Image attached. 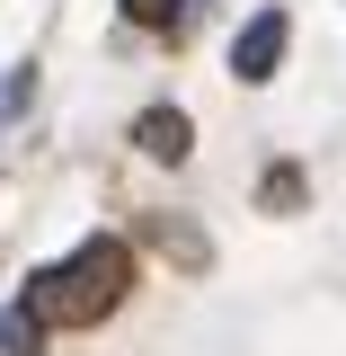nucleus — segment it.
Segmentation results:
<instances>
[{
	"label": "nucleus",
	"instance_id": "nucleus-4",
	"mask_svg": "<svg viewBox=\"0 0 346 356\" xmlns=\"http://www.w3.org/2000/svg\"><path fill=\"white\" fill-rule=\"evenodd\" d=\"M0 348H9V356H44V312L27 303V294L0 312Z\"/></svg>",
	"mask_w": 346,
	"mask_h": 356
},
{
	"label": "nucleus",
	"instance_id": "nucleus-5",
	"mask_svg": "<svg viewBox=\"0 0 346 356\" xmlns=\"http://www.w3.org/2000/svg\"><path fill=\"white\" fill-rule=\"evenodd\" d=\"M178 9H187V0H125L133 27H178Z\"/></svg>",
	"mask_w": 346,
	"mask_h": 356
},
{
	"label": "nucleus",
	"instance_id": "nucleus-1",
	"mask_svg": "<svg viewBox=\"0 0 346 356\" xmlns=\"http://www.w3.org/2000/svg\"><path fill=\"white\" fill-rule=\"evenodd\" d=\"M133 294V250L125 241H80L62 267H44L36 285H27V303L44 312V330H89V321H107V312Z\"/></svg>",
	"mask_w": 346,
	"mask_h": 356
},
{
	"label": "nucleus",
	"instance_id": "nucleus-2",
	"mask_svg": "<svg viewBox=\"0 0 346 356\" xmlns=\"http://www.w3.org/2000/svg\"><path fill=\"white\" fill-rule=\"evenodd\" d=\"M284 44H293V18L284 9H258L240 36H231V72L258 89V81H275V63H284Z\"/></svg>",
	"mask_w": 346,
	"mask_h": 356
},
{
	"label": "nucleus",
	"instance_id": "nucleus-3",
	"mask_svg": "<svg viewBox=\"0 0 346 356\" xmlns=\"http://www.w3.org/2000/svg\"><path fill=\"white\" fill-rule=\"evenodd\" d=\"M133 143H142L151 161H187V116H178V107H142V116H133Z\"/></svg>",
	"mask_w": 346,
	"mask_h": 356
},
{
	"label": "nucleus",
	"instance_id": "nucleus-6",
	"mask_svg": "<svg viewBox=\"0 0 346 356\" xmlns=\"http://www.w3.org/2000/svg\"><path fill=\"white\" fill-rule=\"evenodd\" d=\"M27 98H36V72H9V81H0V116H18Z\"/></svg>",
	"mask_w": 346,
	"mask_h": 356
}]
</instances>
